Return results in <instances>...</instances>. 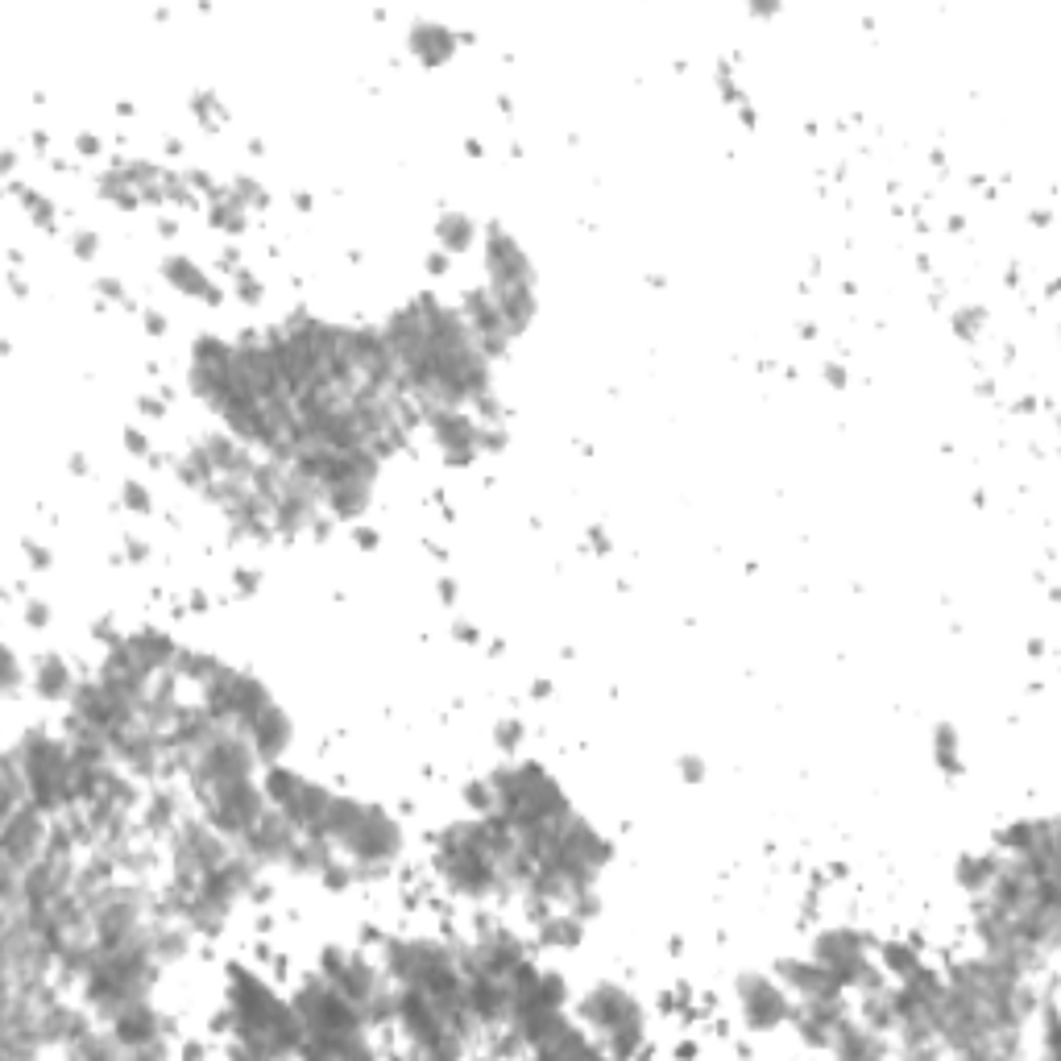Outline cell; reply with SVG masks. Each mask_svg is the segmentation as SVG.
<instances>
[{
  "instance_id": "cell-4",
  "label": "cell",
  "mask_w": 1061,
  "mask_h": 1061,
  "mask_svg": "<svg viewBox=\"0 0 1061 1061\" xmlns=\"http://www.w3.org/2000/svg\"><path fill=\"white\" fill-rule=\"evenodd\" d=\"M34 680H38V692H46V697H59V692H67V672H63V664H55V660H50V664H46Z\"/></svg>"
},
{
  "instance_id": "cell-1",
  "label": "cell",
  "mask_w": 1061,
  "mask_h": 1061,
  "mask_svg": "<svg viewBox=\"0 0 1061 1061\" xmlns=\"http://www.w3.org/2000/svg\"><path fill=\"white\" fill-rule=\"evenodd\" d=\"M584 1012H589V1020H593V1024H602L605 1033H618V1028L639 1024L630 996H623V991H610V987H605V991H593V999L584 1003Z\"/></svg>"
},
{
  "instance_id": "cell-2",
  "label": "cell",
  "mask_w": 1061,
  "mask_h": 1061,
  "mask_svg": "<svg viewBox=\"0 0 1061 1061\" xmlns=\"http://www.w3.org/2000/svg\"><path fill=\"white\" fill-rule=\"evenodd\" d=\"M743 991H750L747 999V1016L755 1028H771V1024H780V1020L788 1016V1003H784V996L771 987V982H759V978H743Z\"/></svg>"
},
{
  "instance_id": "cell-5",
  "label": "cell",
  "mask_w": 1061,
  "mask_h": 1061,
  "mask_svg": "<svg viewBox=\"0 0 1061 1061\" xmlns=\"http://www.w3.org/2000/svg\"><path fill=\"white\" fill-rule=\"evenodd\" d=\"M888 966H892V970H900V975H913V970H916V962H913V954H908V950H888Z\"/></svg>"
},
{
  "instance_id": "cell-3",
  "label": "cell",
  "mask_w": 1061,
  "mask_h": 1061,
  "mask_svg": "<svg viewBox=\"0 0 1061 1061\" xmlns=\"http://www.w3.org/2000/svg\"><path fill=\"white\" fill-rule=\"evenodd\" d=\"M253 738H257V755L266 759V763H274L278 755H282V747L291 743V726H287V718L278 713V709H262L257 718H253Z\"/></svg>"
}]
</instances>
